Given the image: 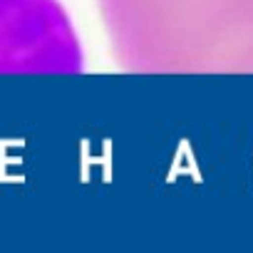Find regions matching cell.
I'll list each match as a JSON object with an SVG mask.
<instances>
[{
  "mask_svg": "<svg viewBox=\"0 0 253 253\" xmlns=\"http://www.w3.org/2000/svg\"><path fill=\"white\" fill-rule=\"evenodd\" d=\"M129 70H253V0H99Z\"/></svg>",
  "mask_w": 253,
  "mask_h": 253,
  "instance_id": "cell-1",
  "label": "cell"
},
{
  "mask_svg": "<svg viewBox=\"0 0 253 253\" xmlns=\"http://www.w3.org/2000/svg\"><path fill=\"white\" fill-rule=\"evenodd\" d=\"M84 50L60 0H0V72H80Z\"/></svg>",
  "mask_w": 253,
  "mask_h": 253,
  "instance_id": "cell-2",
  "label": "cell"
}]
</instances>
